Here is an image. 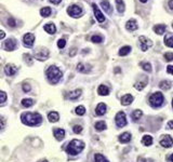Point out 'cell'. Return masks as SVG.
I'll return each mask as SVG.
<instances>
[{
	"instance_id": "1",
	"label": "cell",
	"mask_w": 173,
	"mask_h": 162,
	"mask_svg": "<svg viewBox=\"0 0 173 162\" xmlns=\"http://www.w3.org/2000/svg\"><path fill=\"white\" fill-rule=\"evenodd\" d=\"M42 117L38 113H25L22 115V122L29 126H36L41 123Z\"/></svg>"
},
{
	"instance_id": "2",
	"label": "cell",
	"mask_w": 173,
	"mask_h": 162,
	"mask_svg": "<svg viewBox=\"0 0 173 162\" xmlns=\"http://www.w3.org/2000/svg\"><path fill=\"white\" fill-rule=\"evenodd\" d=\"M85 148V143L79 140H73L70 142L68 146L66 147V152L71 156H76L78 153H80L81 151Z\"/></svg>"
},
{
	"instance_id": "3",
	"label": "cell",
	"mask_w": 173,
	"mask_h": 162,
	"mask_svg": "<svg viewBox=\"0 0 173 162\" xmlns=\"http://www.w3.org/2000/svg\"><path fill=\"white\" fill-rule=\"evenodd\" d=\"M62 71L59 70V68H57L56 66H50L48 69H47V77H48V80L52 83L55 84L57 83L61 79H62Z\"/></svg>"
},
{
	"instance_id": "4",
	"label": "cell",
	"mask_w": 173,
	"mask_h": 162,
	"mask_svg": "<svg viewBox=\"0 0 173 162\" xmlns=\"http://www.w3.org/2000/svg\"><path fill=\"white\" fill-rule=\"evenodd\" d=\"M149 104L153 107H160L163 104V95L160 92H156L149 97Z\"/></svg>"
},
{
	"instance_id": "5",
	"label": "cell",
	"mask_w": 173,
	"mask_h": 162,
	"mask_svg": "<svg viewBox=\"0 0 173 162\" xmlns=\"http://www.w3.org/2000/svg\"><path fill=\"white\" fill-rule=\"evenodd\" d=\"M67 13H68V15L73 16V17H79L82 14V9L79 5H70L67 9Z\"/></svg>"
},
{
	"instance_id": "6",
	"label": "cell",
	"mask_w": 173,
	"mask_h": 162,
	"mask_svg": "<svg viewBox=\"0 0 173 162\" xmlns=\"http://www.w3.org/2000/svg\"><path fill=\"white\" fill-rule=\"evenodd\" d=\"M139 41H140V47L142 51H147L153 45V42H151V39L144 37V36H141L139 38Z\"/></svg>"
},
{
	"instance_id": "7",
	"label": "cell",
	"mask_w": 173,
	"mask_h": 162,
	"mask_svg": "<svg viewBox=\"0 0 173 162\" xmlns=\"http://www.w3.org/2000/svg\"><path fill=\"white\" fill-rule=\"evenodd\" d=\"M116 124L118 128H123L127 124V117H125V113L123 111H119L116 115Z\"/></svg>"
},
{
	"instance_id": "8",
	"label": "cell",
	"mask_w": 173,
	"mask_h": 162,
	"mask_svg": "<svg viewBox=\"0 0 173 162\" xmlns=\"http://www.w3.org/2000/svg\"><path fill=\"white\" fill-rule=\"evenodd\" d=\"M49 50H47L46 48H41L38 49V51L36 52V59L38 61H46V59L49 57Z\"/></svg>"
},
{
	"instance_id": "9",
	"label": "cell",
	"mask_w": 173,
	"mask_h": 162,
	"mask_svg": "<svg viewBox=\"0 0 173 162\" xmlns=\"http://www.w3.org/2000/svg\"><path fill=\"white\" fill-rule=\"evenodd\" d=\"M160 145L164 148H170L173 145V140L170 135H164L160 140Z\"/></svg>"
},
{
	"instance_id": "10",
	"label": "cell",
	"mask_w": 173,
	"mask_h": 162,
	"mask_svg": "<svg viewBox=\"0 0 173 162\" xmlns=\"http://www.w3.org/2000/svg\"><path fill=\"white\" fill-rule=\"evenodd\" d=\"M23 41H24V44L26 45V47H32V44H34V41H35V36L32 35V34H26L24 38H23Z\"/></svg>"
},
{
	"instance_id": "11",
	"label": "cell",
	"mask_w": 173,
	"mask_h": 162,
	"mask_svg": "<svg viewBox=\"0 0 173 162\" xmlns=\"http://www.w3.org/2000/svg\"><path fill=\"white\" fill-rule=\"evenodd\" d=\"M92 8H93V10H94V15L96 17V20L100 22V23H103V22L105 21V16L103 15L102 12L98 10L97 5H95V3H93V5H92Z\"/></svg>"
},
{
	"instance_id": "12",
	"label": "cell",
	"mask_w": 173,
	"mask_h": 162,
	"mask_svg": "<svg viewBox=\"0 0 173 162\" xmlns=\"http://www.w3.org/2000/svg\"><path fill=\"white\" fill-rule=\"evenodd\" d=\"M3 47L7 51H13L16 49V41L13 39H8V40H5Z\"/></svg>"
},
{
	"instance_id": "13",
	"label": "cell",
	"mask_w": 173,
	"mask_h": 162,
	"mask_svg": "<svg viewBox=\"0 0 173 162\" xmlns=\"http://www.w3.org/2000/svg\"><path fill=\"white\" fill-rule=\"evenodd\" d=\"M16 71H17V67L12 64H8L5 67V75L8 76H14L16 74Z\"/></svg>"
},
{
	"instance_id": "14",
	"label": "cell",
	"mask_w": 173,
	"mask_h": 162,
	"mask_svg": "<svg viewBox=\"0 0 173 162\" xmlns=\"http://www.w3.org/2000/svg\"><path fill=\"white\" fill-rule=\"evenodd\" d=\"M106 109H107L106 105L104 103H100L96 106V108H95V113L97 116H103L104 113H106Z\"/></svg>"
},
{
	"instance_id": "15",
	"label": "cell",
	"mask_w": 173,
	"mask_h": 162,
	"mask_svg": "<svg viewBox=\"0 0 173 162\" xmlns=\"http://www.w3.org/2000/svg\"><path fill=\"white\" fill-rule=\"evenodd\" d=\"M137 24H136V21L135 20H130V21L127 22L125 24V28L129 30V32H134L137 29Z\"/></svg>"
},
{
	"instance_id": "16",
	"label": "cell",
	"mask_w": 173,
	"mask_h": 162,
	"mask_svg": "<svg viewBox=\"0 0 173 162\" xmlns=\"http://www.w3.org/2000/svg\"><path fill=\"white\" fill-rule=\"evenodd\" d=\"M132 102H133V96L130 95V94H125V95H123V96L121 97V104H122L123 106H128V105H130Z\"/></svg>"
},
{
	"instance_id": "17",
	"label": "cell",
	"mask_w": 173,
	"mask_h": 162,
	"mask_svg": "<svg viewBox=\"0 0 173 162\" xmlns=\"http://www.w3.org/2000/svg\"><path fill=\"white\" fill-rule=\"evenodd\" d=\"M101 5H102V8L104 9V11L108 13V14H112V12H113V9H112V5L109 3V1L107 0H103L102 2H101Z\"/></svg>"
},
{
	"instance_id": "18",
	"label": "cell",
	"mask_w": 173,
	"mask_h": 162,
	"mask_svg": "<svg viewBox=\"0 0 173 162\" xmlns=\"http://www.w3.org/2000/svg\"><path fill=\"white\" fill-rule=\"evenodd\" d=\"M77 69H78V71H80V72L86 74V72H89V71L91 70V67H90V65H86V64H82V63H79V64L77 65Z\"/></svg>"
},
{
	"instance_id": "19",
	"label": "cell",
	"mask_w": 173,
	"mask_h": 162,
	"mask_svg": "<svg viewBox=\"0 0 173 162\" xmlns=\"http://www.w3.org/2000/svg\"><path fill=\"white\" fill-rule=\"evenodd\" d=\"M147 81H148V79L145 77L143 81H137V82L134 84V88L136 90H139V91H142V90L146 86V84H147Z\"/></svg>"
},
{
	"instance_id": "20",
	"label": "cell",
	"mask_w": 173,
	"mask_h": 162,
	"mask_svg": "<svg viewBox=\"0 0 173 162\" xmlns=\"http://www.w3.org/2000/svg\"><path fill=\"white\" fill-rule=\"evenodd\" d=\"M54 136L57 140H62L65 137V131L63 129L54 130Z\"/></svg>"
},
{
	"instance_id": "21",
	"label": "cell",
	"mask_w": 173,
	"mask_h": 162,
	"mask_svg": "<svg viewBox=\"0 0 173 162\" xmlns=\"http://www.w3.org/2000/svg\"><path fill=\"white\" fill-rule=\"evenodd\" d=\"M171 86H172V83H171V81L169 80H162L161 82L159 83V88H160L161 90H164V91L171 89Z\"/></svg>"
},
{
	"instance_id": "22",
	"label": "cell",
	"mask_w": 173,
	"mask_h": 162,
	"mask_svg": "<svg viewBox=\"0 0 173 162\" xmlns=\"http://www.w3.org/2000/svg\"><path fill=\"white\" fill-rule=\"evenodd\" d=\"M44 30L47 32H49V34H51V35H53L54 32H56V27H55V25H54L53 23H49V24H47V25H44Z\"/></svg>"
},
{
	"instance_id": "23",
	"label": "cell",
	"mask_w": 173,
	"mask_h": 162,
	"mask_svg": "<svg viewBox=\"0 0 173 162\" xmlns=\"http://www.w3.org/2000/svg\"><path fill=\"white\" fill-rule=\"evenodd\" d=\"M131 140V134L128 133V132H124L122 134L119 136V142L120 143H128Z\"/></svg>"
},
{
	"instance_id": "24",
	"label": "cell",
	"mask_w": 173,
	"mask_h": 162,
	"mask_svg": "<svg viewBox=\"0 0 173 162\" xmlns=\"http://www.w3.org/2000/svg\"><path fill=\"white\" fill-rule=\"evenodd\" d=\"M166 29H167V26H166V25H162V24L156 25V26L154 27V32H156V34H158V35H163L164 32H166Z\"/></svg>"
},
{
	"instance_id": "25",
	"label": "cell",
	"mask_w": 173,
	"mask_h": 162,
	"mask_svg": "<svg viewBox=\"0 0 173 162\" xmlns=\"http://www.w3.org/2000/svg\"><path fill=\"white\" fill-rule=\"evenodd\" d=\"M48 119L50 122H56V121H59V115L56 113V111H51V113L48 115Z\"/></svg>"
},
{
	"instance_id": "26",
	"label": "cell",
	"mask_w": 173,
	"mask_h": 162,
	"mask_svg": "<svg viewBox=\"0 0 173 162\" xmlns=\"http://www.w3.org/2000/svg\"><path fill=\"white\" fill-rule=\"evenodd\" d=\"M164 44L167 47L173 48V34H168L164 38Z\"/></svg>"
},
{
	"instance_id": "27",
	"label": "cell",
	"mask_w": 173,
	"mask_h": 162,
	"mask_svg": "<svg viewBox=\"0 0 173 162\" xmlns=\"http://www.w3.org/2000/svg\"><path fill=\"white\" fill-rule=\"evenodd\" d=\"M97 92H98V94L100 95H103V96H105V95H108V93H109V89H108L106 86H98V89H97Z\"/></svg>"
},
{
	"instance_id": "28",
	"label": "cell",
	"mask_w": 173,
	"mask_h": 162,
	"mask_svg": "<svg viewBox=\"0 0 173 162\" xmlns=\"http://www.w3.org/2000/svg\"><path fill=\"white\" fill-rule=\"evenodd\" d=\"M142 144L145 146H151L153 144V137L151 135H144L142 138Z\"/></svg>"
},
{
	"instance_id": "29",
	"label": "cell",
	"mask_w": 173,
	"mask_h": 162,
	"mask_svg": "<svg viewBox=\"0 0 173 162\" xmlns=\"http://www.w3.org/2000/svg\"><path fill=\"white\" fill-rule=\"evenodd\" d=\"M116 5H117V10L119 13H123L124 9H125L123 0H116Z\"/></svg>"
},
{
	"instance_id": "30",
	"label": "cell",
	"mask_w": 173,
	"mask_h": 162,
	"mask_svg": "<svg viewBox=\"0 0 173 162\" xmlns=\"http://www.w3.org/2000/svg\"><path fill=\"white\" fill-rule=\"evenodd\" d=\"M80 95H81V90L80 89H78V90H75V91L70 92L68 97H69V99H77Z\"/></svg>"
},
{
	"instance_id": "31",
	"label": "cell",
	"mask_w": 173,
	"mask_h": 162,
	"mask_svg": "<svg viewBox=\"0 0 173 162\" xmlns=\"http://www.w3.org/2000/svg\"><path fill=\"white\" fill-rule=\"evenodd\" d=\"M130 52H131V47L125 45V47H122V48L119 50V55H120V56H124V55L129 54Z\"/></svg>"
},
{
	"instance_id": "32",
	"label": "cell",
	"mask_w": 173,
	"mask_h": 162,
	"mask_svg": "<svg viewBox=\"0 0 173 162\" xmlns=\"http://www.w3.org/2000/svg\"><path fill=\"white\" fill-rule=\"evenodd\" d=\"M94 128H95V130H96V131H104V130L106 129L107 126H106V123H105L104 121H98V122H96V123H95Z\"/></svg>"
},
{
	"instance_id": "33",
	"label": "cell",
	"mask_w": 173,
	"mask_h": 162,
	"mask_svg": "<svg viewBox=\"0 0 173 162\" xmlns=\"http://www.w3.org/2000/svg\"><path fill=\"white\" fill-rule=\"evenodd\" d=\"M22 105H23V107L28 108L34 105V101L30 99V98H24V99L22 101Z\"/></svg>"
},
{
	"instance_id": "34",
	"label": "cell",
	"mask_w": 173,
	"mask_h": 162,
	"mask_svg": "<svg viewBox=\"0 0 173 162\" xmlns=\"http://www.w3.org/2000/svg\"><path fill=\"white\" fill-rule=\"evenodd\" d=\"M94 162H108V160L101 153H96L94 156Z\"/></svg>"
},
{
	"instance_id": "35",
	"label": "cell",
	"mask_w": 173,
	"mask_h": 162,
	"mask_svg": "<svg viewBox=\"0 0 173 162\" xmlns=\"http://www.w3.org/2000/svg\"><path fill=\"white\" fill-rule=\"evenodd\" d=\"M131 116H132V119H133L134 121H136V120H139V119L143 116V113H142V110H134Z\"/></svg>"
},
{
	"instance_id": "36",
	"label": "cell",
	"mask_w": 173,
	"mask_h": 162,
	"mask_svg": "<svg viewBox=\"0 0 173 162\" xmlns=\"http://www.w3.org/2000/svg\"><path fill=\"white\" fill-rule=\"evenodd\" d=\"M40 14L42 16H44V17H47V16H49L51 14V9H50L49 7H47V8H42V9L40 10Z\"/></svg>"
},
{
	"instance_id": "37",
	"label": "cell",
	"mask_w": 173,
	"mask_h": 162,
	"mask_svg": "<svg viewBox=\"0 0 173 162\" xmlns=\"http://www.w3.org/2000/svg\"><path fill=\"white\" fill-rule=\"evenodd\" d=\"M76 113L77 115H79V116H83L85 113H86V108L83 107V106H78V107L76 108Z\"/></svg>"
},
{
	"instance_id": "38",
	"label": "cell",
	"mask_w": 173,
	"mask_h": 162,
	"mask_svg": "<svg viewBox=\"0 0 173 162\" xmlns=\"http://www.w3.org/2000/svg\"><path fill=\"white\" fill-rule=\"evenodd\" d=\"M141 66L143 67V69L147 71V72H151V65L149 63H141Z\"/></svg>"
},
{
	"instance_id": "39",
	"label": "cell",
	"mask_w": 173,
	"mask_h": 162,
	"mask_svg": "<svg viewBox=\"0 0 173 162\" xmlns=\"http://www.w3.org/2000/svg\"><path fill=\"white\" fill-rule=\"evenodd\" d=\"M23 57H24V59H25V62H26L28 65H32V57L29 55V54H24L23 55Z\"/></svg>"
},
{
	"instance_id": "40",
	"label": "cell",
	"mask_w": 173,
	"mask_h": 162,
	"mask_svg": "<svg viewBox=\"0 0 173 162\" xmlns=\"http://www.w3.org/2000/svg\"><path fill=\"white\" fill-rule=\"evenodd\" d=\"M91 41L94 43H100L103 41V38L101 36H92L91 38Z\"/></svg>"
},
{
	"instance_id": "41",
	"label": "cell",
	"mask_w": 173,
	"mask_h": 162,
	"mask_svg": "<svg viewBox=\"0 0 173 162\" xmlns=\"http://www.w3.org/2000/svg\"><path fill=\"white\" fill-rule=\"evenodd\" d=\"M7 101V94L3 91H0V104H3Z\"/></svg>"
},
{
	"instance_id": "42",
	"label": "cell",
	"mask_w": 173,
	"mask_h": 162,
	"mask_svg": "<svg viewBox=\"0 0 173 162\" xmlns=\"http://www.w3.org/2000/svg\"><path fill=\"white\" fill-rule=\"evenodd\" d=\"M164 59H166V61H168V62H171V61H173V53H171V52H168V53L164 54Z\"/></svg>"
},
{
	"instance_id": "43",
	"label": "cell",
	"mask_w": 173,
	"mask_h": 162,
	"mask_svg": "<svg viewBox=\"0 0 173 162\" xmlns=\"http://www.w3.org/2000/svg\"><path fill=\"white\" fill-rule=\"evenodd\" d=\"M73 130H74V132H75V133L79 134V133L82 132V126H81V125H74Z\"/></svg>"
},
{
	"instance_id": "44",
	"label": "cell",
	"mask_w": 173,
	"mask_h": 162,
	"mask_svg": "<svg viewBox=\"0 0 173 162\" xmlns=\"http://www.w3.org/2000/svg\"><path fill=\"white\" fill-rule=\"evenodd\" d=\"M66 45V41H65L64 39H59V41H57V47L59 49H63Z\"/></svg>"
},
{
	"instance_id": "45",
	"label": "cell",
	"mask_w": 173,
	"mask_h": 162,
	"mask_svg": "<svg viewBox=\"0 0 173 162\" xmlns=\"http://www.w3.org/2000/svg\"><path fill=\"white\" fill-rule=\"evenodd\" d=\"M30 90H32V88H30L29 84H27V83H24V84H23V91L25 92V93H28Z\"/></svg>"
},
{
	"instance_id": "46",
	"label": "cell",
	"mask_w": 173,
	"mask_h": 162,
	"mask_svg": "<svg viewBox=\"0 0 173 162\" xmlns=\"http://www.w3.org/2000/svg\"><path fill=\"white\" fill-rule=\"evenodd\" d=\"M5 125V118L0 116V131H1V130H3Z\"/></svg>"
},
{
	"instance_id": "47",
	"label": "cell",
	"mask_w": 173,
	"mask_h": 162,
	"mask_svg": "<svg viewBox=\"0 0 173 162\" xmlns=\"http://www.w3.org/2000/svg\"><path fill=\"white\" fill-rule=\"evenodd\" d=\"M8 25H9V26L10 27H15V21H14V20H13V18H12V17H10V18H9V20H8Z\"/></svg>"
},
{
	"instance_id": "48",
	"label": "cell",
	"mask_w": 173,
	"mask_h": 162,
	"mask_svg": "<svg viewBox=\"0 0 173 162\" xmlns=\"http://www.w3.org/2000/svg\"><path fill=\"white\" fill-rule=\"evenodd\" d=\"M167 71H168V74H171V75H173V66H172V65H169V66H168Z\"/></svg>"
},
{
	"instance_id": "49",
	"label": "cell",
	"mask_w": 173,
	"mask_h": 162,
	"mask_svg": "<svg viewBox=\"0 0 173 162\" xmlns=\"http://www.w3.org/2000/svg\"><path fill=\"white\" fill-rule=\"evenodd\" d=\"M168 129L173 130V120H171V121L168 122Z\"/></svg>"
},
{
	"instance_id": "50",
	"label": "cell",
	"mask_w": 173,
	"mask_h": 162,
	"mask_svg": "<svg viewBox=\"0 0 173 162\" xmlns=\"http://www.w3.org/2000/svg\"><path fill=\"white\" fill-rule=\"evenodd\" d=\"M49 1H50V2H52V3H54V5H59L62 0H49Z\"/></svg>"
},
{
	"instance_id": "51",
	"label": "cell",
	"mask_w": 173,
	"mask_h": 162,
	"mask_svg": "<svg viewBox=\"0 0 173 162\" xmlns=\"http://www.w3.org/2000/svg\"><path fill=\"white\" fill-rule=\"evenodd\" d=\"M5 37V32H3L2 30H0V39H3Z\"/></svg>"
},
{
	"instance_id": "52",
	"label": "cell",
	"mask_w": 173,
	"mask_h": 162,
	"mask_svg": "<svg viewBox=\"0 0 173 162\" xmlns=\"http://www.w3.org/2000/svg\"><path fill=\"white\" fill-rule=\"evenodd\" d=\"M169 7H170V9L173 11V0H170V1H169Z\"/></svg>"
},
{
	"instance_id": "53",
	"label": "cell",
	"mask_w": 173,
	"mask_h": 162,
	"mask_svg": "<svg viewBox=\"0 0 173 162\" xmlns=\"http://www.w3.org/2000/svg\"><path fill=\"white\" fill-rule=\"evenodd\" d=\"M141 161H143V162H151L153 160H151V159H141Z\"/></svg>"
},
{
	"instance_id": "54",
	"label": "cell",
	"mask_w": 173,
	"mask_h": 162,
	"mask_svg": "<svg viewBox=\"0 0 173 162\" xmlns=\"http://www.w3.org/2000/svg\"><path fill=\"white\" fill-rule=\"evenodd\" d=\"M71 50H73V51H71V52H70V55H71V56H73V55H74V54H76V52H77V51H76V49H71Z\"/></svg>"
},
{
	"instance_id": "55",
	"label": "cell",
	"mask_w": 173,
	"mask_h": 162,
	"mask_svg": "<svg viewBox=\"0 0 173 162\" xmlns=\"http://www.w3.org/2000/svg\"><path fill=\"white\" fill-rule=\"evenodd\" d=\"M170 161L173 162V153H172V155H171V156H170Z\"/></svg>"
},
{
	"instance_id": "56",
	"label": "cell",
	"mask_w": 173,
	"mask_h": 162,
	"mask_svg": "<svg viewBox=\"0 0 173 162\" xmlns=\"http://www.w3.org/2000/svg\"><path fill=\"white\" fill-rule=\"evenodd\" d=\"M141 2H143V3H145V2H147V0H140Z\"/></svg>"
},
{
	"instance_id": "57",
	"label": "cell",
	"mask_w": 173,
	"mask_h": 162,
	"mask_svg": "<svg viewBox=\"0 0 173 162\" xmlns=\"http://www.w3.org/2000/svg\"><path fill=\"white\" fill-rule=\"evenodd\" d=\"M115 71H116V72H118V71H120V69H119V68H116V69H115Z\"/></svg>"
},
{
	"instance_id": "58",
	"label": "cell",
	"mask_w": 173,
	"mask_h": 162,
	"mask_svg": "<svg viewBox=\"0 0 173 162\" xmlns=\"http://www.w3.org/2000/svg\"><path fill=\"white\" fill-rule=\"evenodd\" d=\"M39 162H49V161H47V160H41V161H39Z\"/></svg>"
},
{
	"instance_id": "59",
	"label": "cell",
	"mask_w": 173,
	"mask_h": 162,
	"mask_svg": "<svg viewBox=\"0 0 173 162\" xmlns=\"http://www.w3.org/2000/svg\"><path fill=\"white\" fill-rule=\"evenodd\" d=\"M172 107H173V99H172Z\"/></svg>"
}]
</instances>
